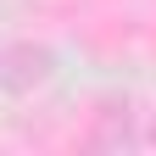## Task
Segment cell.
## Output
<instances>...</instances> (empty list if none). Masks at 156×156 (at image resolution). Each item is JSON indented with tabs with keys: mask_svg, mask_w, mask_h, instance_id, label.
I'll use <instances>...</instances> for the list:
<instances>
[]
</instances>
